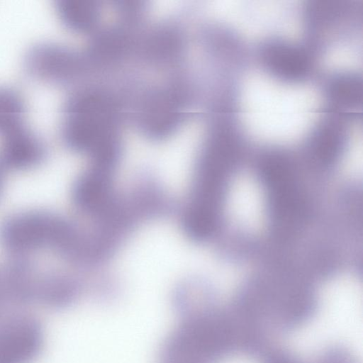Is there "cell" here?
<instances>
[{
    "mask_svg": "<svg viewBox=\"0 0 363 363\" xmlns=\"http://www.w3.org/2000/svg\"><path fill=\"white\" fill-rule=\"evenodd\" d=\"M65 108L62 135L69 147L92 159L119 150L117 111L111 99L99 92H84L72 96Z\"/></svg>",
    "mask_w": 363,
    "mask_h": 363,
    "instance_id": "1",
    "label": "cell"
},
{
    "mask_svg": "<svg viewBox=\"0 0 363 363\" xmlns=\"http://www.w3.org/2000/svg\"><path fill=\"white\" fill-rule=\"evenodd\" d=\"M1 174H0V189H1Z\"/></svg>",
    "mask_w": 363,
    "mask_h": 363,
    "instance_id": "10",
    "label": "cell"
},
{
    "mask_svg": "<svg viewBox=\"0 0 363 363\" xmlns=\"http://www.w3.org/2000/svg\"><path fill=\"white\" fill-rule=\"evenodd\" d=\"M40 342L37 329L19 325L0 331V363H27Z\"/></svg>",
    "mask_w": 363,
    "mask_h": 363,
    "instance_id": "6",
    "label": "cell"
},
{
    "mask_svg": "<svg viewBox=\"0 0 363 363\" xmlns=\"http://www.w3.org/2000/svg\"><path fill=\"white\" fill-rule=\"evenodd\" d=\"M328 96L335 107L352 108L362 103V80L354 74H341L331 80Z\"/></svg>",
    "mask_w": 363,
    "mask_h": 363,
    "instance_id": "8",
    "label": "cell"
},
{
    "mask_svg": "<svg viewBox=\"0 0 363 363\" xmlns=\"http://www.w3.org/2000/svg\"><path fill=\"white\" fill-rule=\"evenodd\" d=\"M114 169L92 164L76 182L74 201L83 211L101 216L113 204Z\"/></svg>",
    "mask_w": 363,
    "mask_h": 363,
    "instance_id": "3",
    "label": "cell"
},
{
    "mask_svg": "<svg viewBox=\"0 0 363 363\" xmlns=\"http://www.w3.org/2000/svg\"><path fill=\"white\" fill-rule=\"evenodd\" d=\"M80 237L65 220L47 213L29 212L9 219L1 240L11 250L27 252L55 247L74 252Z\"/></svg>",
    "mask_w": 363,
    "mask_h": 363,
    "instance_id": "2",
    "label": "cell"
},
{
    "mask_svg": "<svg viewBox=\"0 0 363 363\" xmlns=\"http://www.w3.org/2000/svg\"><path fill=\"white\" fill-rule=\"evenodd\" d=\"M261 59L269 72L286 81L304 79L311 67V58L306 51L284 42L267 44L262 50Z\"/></svg>",
    "mask_w": 363,
    "mask_h": 363,
    "instance_id": "5",
    "label": "cell"
},
{
    "mask_svg": "<svg viewBox=\"0 0 363 363\" xmlns=\"http://www.w3.org/2000/svg\"><path fill=\"white\" fill-rule=\"evenodd\" d=\"M181 99L167 90L155 92L143 101L139 123L149 136L162 138L179 124L183 111Z\"/></svg>",
    "mask_w": 363,
    "mask_h": 363,
    "instance_id": "4",
    "label": "cell"
},
{
    "mask_svg": "<svg viewBox=\"0 0 363 363\" xmlns=\"http://www.w3.org/2000/svg\"><path fill=\"white\" fill-rule=\"evenodd\" d=\"M343 143L342 130L337 126L326 124L320 127L312 137L311 147L321 160H330L335 157Z\"/></svg>",
    "mask_w": 363,
    "mask_h": 363,
    "instance_id": "9",
    "label": "cell"
},
{
    "mask_svg": "<svg viewBox=\"0 0 363 363\" xmlns=\"http://www.w3.org/2000/svg\"><path fill=\"white\" fill-rule=\"evenodd\" d=\"M56 8L65 26L79 33L94 28L99 17V7L94 1L60 0Z\"/></svg>",
    "mask_w": 363,
    "mask_h": 363,
    "instance_id": "7",
    "label": "cell"
}]
</instances>
